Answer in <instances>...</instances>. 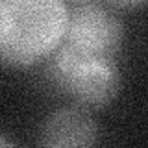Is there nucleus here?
<instances>
[{
	"instance_id": "0eeeda50",
	"label": "nucleus",
	"mask_w": 148,
	"mask_h": 148,
	"mask_svg": "<svg viewBox=\"0 0 148 148\" xmlns=\"http://www.w3.org/2000/svg\"><path fill=\"white\" fill-rule=\"evenodd\" d=\"M72 2H78V4H82V2H89V0H72Z\"/></svg>"
},
{
	"instance_id": "423d86ee",
	"label": "nucleus",
	"mask_w": 148,
	"mask_h": 148,
	"mask_svg": "<svg viewBox=\"0 0 148 148\" xmlns=\"http://www.w3.org/2000/svg\"><path fill=\"white\" fill-rule=\"evenodd\" d=\"M0 146H11V143H9L8 139H4L2 135H0Z\"/></svg>"
},
{
	"instance_id": "39448f33",
	"label": "nucleus",
	"mask_w": 148,
	"mask_h": 148,
	"mask_svg": "<svg viewBox=\"0 0 148 148\" xmlns=\"http://www.w3.org/2000/svg\"><path fill=\"white\" fill-rule=\"evenodd\" d=\"M111 6L115 8H122V9H135V8H141L146 0H108Z\"/></svg>"
},
{
	"instance_id": "20e7f679",
	"label": "nucleus",
	"mask_w": 148,
	"mask_h": 148,
	"mask_svg": "<svg viewBox=\"0 0 148 148\" xmlns=\"http://www.w3.org/2000/svg\"><path fill=\"white\" fill-rule=\"evenodd\" d=\"M98 139V128L82 108H61L43 122L39 143L54 148L91 146Z\"/></svg>"
},
{
	"instance_id": "f03ea898",
	"label": "nucleus",
	"mask_w": 148,
	"mask_h": 148,
	"mask_svg": "<svg viewBox=\"0 0 148 148\" xmlns=\"http://www.w3.org/2000/svg\"><path fill=\"white\" fill-rule=\"evenodd\" d=\"M48 78L61 92L85 108H104L120 89L115 59L80 56L65 45L50 54Z\"/></svg>"
},
{
	"instance_id": "7ed1b4c3",
	"label": "nucleus",
	"mask_w": 148,
	"mask_h": 148,
	"mask_svg": "<svg viewBox=\"0 0 148 148\" xmlns=\"http://www.w3.org/2000/svg\"><path fill=\"white\" fill-rule=\"evenodd\" d=\"M124 41V26L117 15L92 2L69 9L61 45L87 58L115 59Z\"/></svg>"
},
{
	"instance_id": "f257e3e1",
	"label": "nucleus",
	"mask_w": 148,
	"mask_h": 148,
	"mask_svg": "<svg viewBox=\"0 0 148 148\" xmlns=\"http://www.w3.org/2000/svg\"><path fill=\"white\" fill-rule=\"evenodd\" d=\"M67 21L65 0H0V63L22 69L50 58Z\"/></svg>"
}]
</instances>
